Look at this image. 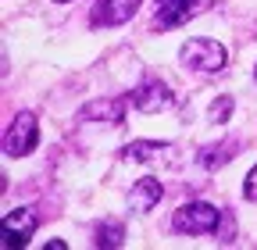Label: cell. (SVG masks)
Instances as JSON below:
<instances>
[{
	"label": "cell",
	"mask_w": 257,
	"mask_h": 250,
	"mask_svg": "<svg viewBox=\"0 0 257 250\" xmlns=\"http://www.w3.org/2000/svg\"><path fill=\"white\" fill-rule=\"evenodd\" d=\"M253 79H257V68H253Z\"/></svg>",
	"instance_id": "e0dca14e"
},
{
	"label": "cell",
	"mask_w": 257,
	"mask_h": 250,
	"mask_svg": "<svg viewBox=\"0 0 257 250\" xmlns=\"http://www.w3.org/2000/svg\"><path fill=\"white\" fill-rule=\"evenodd\" d=\"M40 143V121L32 111H18L15 121L8 125V133H4V150H8V158H29L32 150H36Z\"/></svg>",
	"instance_id": "3957f363"
},
{
	"label": "cell",
	"mask_w": 257,
	"mask_h": 250,
	"mask_svg": "<svg viewBox=\"0 0 257 250\" xmlns=\"http://www.w3.org/2000/svg\"><path fill=\"white\" fill-rule=\"evenodd\" d=\"M161 193H165L161 179H154V175H143V179L133 186V193H128V207H133L136 214H147L150 207H157Z\"/></svg>",
	"instance_id": "ba28073f"
},
{
	"label": "cell",
	"mask_w": 257,
	"mask_h": 250,
	"mask_svg": "<svg viewBox=\"0 0 257 250\" xmlns=\"http://www.w3.org/2000/svg\"><path fill=\"white\" fill-rule=\"evenodd\" d=\"M143 0H96V11H93V25H125L140 11Z\"/></svg>",
	"instance_id": "52a82bcc"
},
{
	"label": "cell",
	"mask_w": 257,
	"mask_h": 250,
	"mask_svg": "<svg viewBox=\"0 0 257 250\" xmlns=\"http://www.w3.org/2000/svg\"><path fill=\"white\" fill-rule=\"evenodd\" d=\"M229 114H232V97H218L211 104V121H229Z\"/></svg>",
	"instance_id": "4fadbf2b"
},
{
	"label": "cell",
	"mask_w": 257,
	"mask_h": 250,
	"mask_svg": "<svg viewBox=\"0 0 257 250\" xmlns=\"http://www.w3.org/2000/svg\"><path fill=\"white\" fill-rule=\"evenodd\" d=\"M125 243V225L107 218V222L96 225V246H121Z\"/></svg>",
	"instance_id": "7c38bea8"
},
{
	"label": "cell",
	"mask_w": 257,
	"mask_h": 250,
	"mask_svg": "<svg viewBox=\"0 0 257 250\" xmlns=\"http://www.w3.org/2000/svg\"><path fill=\"white\" fill-rule=\"evenodd\" d=\"M193 15V0H157V25L175 29Z\"/></svg>",
	"instance_id": "30bf717a"
},
{
	"label": "cell",
	"mask_w": 257,
	"mask_h": 250,
	"mask_svg": "<svg viewBox=\"0 0 257 250\" xmlns=\"http://www.w3.org/2000/svg\"><path fill=\"white\" fill-rule=\"evenodd\" d=\"M179 61L186 68H193V72L211 75V72H221L229 65V50H225L218 40H189V43H182Z\"/></svg>",
	"instance_id": "7a4b0ae2"
},
{
	"label": "cell",
	"mask_w": 257,
	"mask_h": 250,
	"mask_svg": "<svg viewBox=\"0 0 257 250\" xmlns=\"http://www.w3.org/2000/svg\"><path fill=\"white\" fill-rule=\"evenodd\" d=\"M40 225V214L32 207H18V211H8L4 214V246H25L29 236L36 232Z\"/></svg>",
	"instance_id": "5b68a950"
},
{
	"label": "cell",
	"mask_w": 257,
	"mask_h": 250,
	"mask_svg": "<svg viewBox=\"0 0 257 250\" xmlns=\"http://www.w3.org/2000/svg\"><path fill=\"white\" fill-rule=\"evenodd\" d=\"M243 197H246L250 204H257V165L250 168V175H246V182H243Z\"/></svg>",
	"instance_id": "5bb4252c"
},
{
	"label": "cell",
	"mask_w": 257,
	"mask_h": 250,
	"mask_svg": "<svg viewBox=\"0 0 257 250\" xmlns=\"http://www.w3.org/2000/svg\"><path fill=\"white\" fill-rule=\"evenodd\" d=\"M75 118H79V121H111V125H121V121H125V100H121V97L89 100V104L79 107Z\"/></svg>",
	"instance_id": "8992f818"
},
{
	"label": "cell",
	"mask_w": 257,
	"mask_h": 250,
	"mask_svg": "<svg viewBox=\"0 0 257 250\" xmlns=\"http://www.w3.org/2000/svg\"><path fill=\"white\" fill-rule=\"evenodd\" d=\"M172 104H175V97H172V89L161 82V79H143L133 89V107L143 111V114H157V111H165Z\"/></svg>",
	"instance_id": "277c9868"
},
{
	"label": "cell",
	"mask_w": 257,
	"mask_h": 250,
	"mask_svg": "<svg viewBox=\"0 0 257 250\" xmlns=\"http://www.w3.org/2000/svg\"><path fill=\"white\" fill-rule=\"evenodd\" d=\"M54 4H64V0H54Z\"/></svg>",
	"instance_id": "2e32d148"
},
{
	"label": "cell",
	"mask_w": 257,
	"mask_h": 250,
	"mask_svg": "<svg viewBox=\"0 0 257 250\" xmlns=\"http://www.w3.org/2000/svg\"><path fill=\"white\" fill-rule=\"evenodd\" d=\"M232 158H236V140H225V143H211V147H204V150H200V165H204L207 172L221 168L225 161H232Z\"/></svg>",
	"instance_id": "8fae6325"
},
{
	"label": "cell",
	"mask_w": 257,
	"mask_h": 250,
	"mask_svg": "<svg viewBox=\"0 0 257 250\" xmlns=\"http://www.w3.org/2000/svg\"><path fill=\"white\" fill-rule=\"evenodd\" d=\"M168 150H175L172 143H157V140H133L118 150L121 161H161Z\"/></svg>",
	"instance_id": "9c48e42d"
},
{
	"label": "cell",
	"mask_w": 257,
	"mask_h": 250,
	"mask_svg": "<svg viewBox=\"0 0 257 250\" xmlns=\"http://www.w3.org/2000/svg\"><path fill=\"white\" fill-rule=\"evenodd\" d=\"M47 250H68V243H64V239H50Z\"/></svg>",
	"instance_id": "9a60e30c"
},
{
	"label": "cell",
	"mask_w": 257,
	"mask_h": 250,
	"mask_svg": "<svg viewBox=\"0 0 257 250\" xmlns=\"http://www.w3.org/2000/svg\"><path fill=\"white\" fill-rule=\"evenodd\" d=\"M221 225V211L207 200H189L172 214V229L186 232V236H204V232H218Z\"/></svg>",
	"instance_id": "6da1fadb"
}]
</instances>
